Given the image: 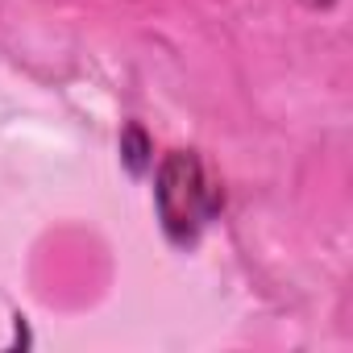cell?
Listing matches in <instances>:
<instances>
[{
	"instance_id": "cell-2",
	"label": "cell",
	"mask_w": 353,
	"mask_h": 353,
	"mask_svg": "<svg viewBox=\"0 0 353 353\" xmlns=\"http://www.w3.org/2000/svg\"><path fill=\"white\" fill-rule=\"evenodd\" d=\"M121 154H125L129 170H133V174H141V170L150 166V137H145L137 125H129V129H125V137H121Z\"/></svg>"
},
{
	"instance_id": "cell-1",
	"label": "cell",
	"mask_w": 353,
	"mask_h": 353,
	"mask_svg": "<svg viewBox=\"0 0 353 353\" xmlns=\"http://www.w3.org/2000/svg\"><path fill=\"white\" fill-rule=\"evenodd\" d=\"M158 221L174 241H192L196 229L216 212L221 196L204 179V166L192 150H170L158 166V188H154Z\"/></svg>"
}]
</instances>
